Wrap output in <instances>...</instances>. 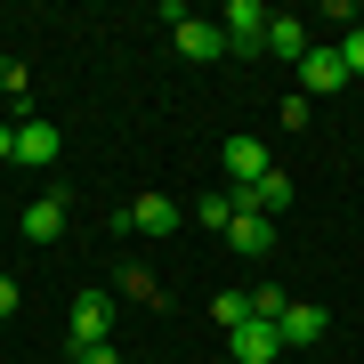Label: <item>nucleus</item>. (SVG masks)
<instances>
[{
  "label": "nucleus",
  "instance_id": "obj_1",
  "mask_svg": "<svg viewBox=\"0 0 364 364\" xmlns=\"http://www.w3.org/2000/svg\"><path fill=\"white\" fill-rule=\"evenodd\" d=\"M170 41H178V57L186 65H219L227 57V33H219V16H195V9H178V0H170Z\"/></svg>",
  "mask_w": 364,
  "mask_h": 364
},
{
  "label": "nucleus",
  "instance_id": "obj_2",
  "mask_svg": "<svg viewBox=\"0 0 364 364\" xmlns=\"http://www.w3.org/2000/svg\"><path fill=\"white\" fill-rule=\"evenodd\" d=\"M267 25H275V9H267V0H227V16H219L227 49H267Z\"/></svg>",
  "mask_w": 364,
  "mask_h": 364
},
{
  "label": "nucleus",
  "instance_id": "obj_3",
  "mask_svg": "<svg viewBox=\"0 0 364 364\" xmlns=\"http://www.w3.org/2000/svg\"><path fill=\"white\" fill-rule=\"evenodd\" d=\"M324 332H332V316L308 308V299H291V308L275 316V340H284V348H308V340H324Z\"/></svg>",
  "mask_w": 364,
  "mask_h": 364
},
{
  "label": "nucleus",
  "instance_id": "obj_4",
  "mask_svg": "<svg viewBox=\"0 0 364 364\" xmlns=\"http://www.w3.org/2000/svg\"><path fill=\"white\" fill-rule=\"evenodd\" d=\"M16 235H25V243H57V235H65V195L25 203V210H16Z\"/></svg>",
  "mask_w": 364,
  "mask_h": 364
},
{
  "label": "nucleus",
  "instance_id": "obj_5",
  "mask_svg": "<svg viewBox=\"0 0 364 364\" xmlns=\"http://www.w3.org/2000/svg\"><path fill=\"white\" fill-rule=\"evenodd\" d=\"M105 332H114V299H105L97 284L73 291V348H81V340H105Z\"/></svg>",
  "mask_w": 364,
  "mask_h": 364
},
{
  "label": "nucleus",
  "instance_id": "obj_6",
  "mask_svg": "<svg viewBox=\"0 0 364 364\" xmlns=\"http://www.w3.org/2000/svg\"><path fill=\"white\" fill-rule=\"evenodd\" d=\"M57 154H65V138H57V122H16V162L49 170Z\"/></svg>",
  "mask_w": 364,
  "mask_h": 364
},
{
  "label": "nucleus",
  "instance_id": "obj_7",
  "mask_svg": "<svg viewBox=\"0 0 364 364\" xmlns=\"http://www.w3.org/2000/svg\"><path fill=\"white\" fill-rule=\"evenodd\" d=\"M267 170H275V162H267L259 138H227V178H235V195H243V186H259Z\"/></svg>",
  "mask_w": 364,
  "mask_h": 364
},
{
  "label": "nucleus",
  "instance_id": "obj_8",
  "mask_svg": "<svg viewBox=\"0 0 364 364\" xmlns=\"http://www.w3.org/2000/svg\"><path fill=\"white\" fill-rule=\"evenodd\" d=\"M227 340H235V364H275V356H284V340H275V324H259V316H251L243 332H227Z\"/></svg>",
  "mask_w": 364,
  "mask_h": 364
},
{
  "label": "nucleus",
  "instance_id": "obj_9",
  "mask_svg": "<svg viewBox=\"0 0 364 364\" xmlns=\"http://www.w3.org/2000/svg\"><path fill=\"white\" fill-rule=\"evenodd\" d=\"M122 227H130V235H170L178 210H170V195H138L130 210H122Z\"/></svg>",
  "mask_w": 364,
  "mask_h": 364
},
{
  "label": "nucleus",
  "instance_id": "obj_10",
  "mask_svg": "<svg viewBox=\"0 0 364 364\" xmlns=\"http://www.w3.org/2000/svg\"><path fill=\"white\" fill-rule=\"evenodd\" d=\"M227 243L243 251V259H267V251H275V219H251V210H235V227H227Z\"/></svg>",
  "mask_w": 364,
  "mask_h": 364
},
{
  "label": "nucleus",
  "instance_id": "obj_11",
  "mask_svg": "<svg viewBox=\"0 0 364 364\" xmlns=\"http://www.w3.org/2000/svg\"><path fill=\"white\" fill-rule=\"evenodd\" d=\"M299 81H308V90H348V65H340V49H308V57H299Z\"/></svg>",
  "mask_w": 364,
  "mask_h": 364
},
{
  "label": "nucleus",
  "instance_id": "obj_12",
  "mask_svg": "<svg viewBox=\"0 0 364 364\" xmlns=\"http://www.w3.org/2000/svg\"><path fill=\"white\" fill-rule=\"evenodd\" d=\"M308 49H316V41H308V25H299V16H275V25H267V57H291V65H299Z\"/></svg>",
  "mask_w": 364,
  "mask_h": 364
},
{
  "label": "nucleus",
  "instance_id": "obj_13",
  "mask_svg": "<svg viewBox=\"0 0 364 364\" xmlns=\"http://www.w3.org/2000/svg\"><path fill=\"white\" fill-rule=\"evenodd\" d=\"M210 316H219L227 332H243V324H251V291H219V299H210Z\"/></svg>",
  "mask_w": 364,
  "mask_h": 364
},
{
  "label": "nucleus",
  "instance_id": "obj_14",
  "mask_svg": "<svg viewBox=\"0 0 364 364\" xmlns=\"http://www.w3.org/2000/svg\"><path fill=\"white\" fill-rule=\"evenodd\" d=\"M195 219L227 235V227H235V195H203V203H195Z\"/></svg>",
  "mask_w": 364,
  "mask_h": 364
},
{
  "label": "nucleus",
  "instance_id": "obj_15",
  "mask_svg": "<svg viewBox=\"0 0 364 364\" xmlns=\"http://www.w3.org/2000/svg\"><path fill=\"white\" fill-rule=\"evenodd\" d=\"M122 284H130V299H146V308H162V284L146 267H122Z\"/></svg>",
  "mask_w": 364,
  "mask_h": 364
},
{
  "label": "nucleus",
  "instance_id": "obj_16",
  "mask_svg": "<svg viewBox=\"0 0 364 364\" xmlns=\"http://www.w3.org/2000/svg\"><path fill=\"white\" fill-rule=\"evenodd\" d=\"M340 65H348V81L364 73V25H348V33H340Z\"/></svg>",
  "mask_w": 364,
  "mask_h": 364
},
{
  "label": "nucleus",
  "instance_id": "obj_17",
  "mask_svg": "<svg viewBox=\"0 0 364 364\" xmlns=\"http://www.w3.org/2000/svg\"><path fill=\"white\" fill-rule=\"evenodd\" d=\"M0 97H25V65L16 57H0Z\"/></svg>",
  "mask_w": 364,
  "mask_h": 364
},
{
  "label": "nucleus",
  "instance_id": "obj_18",
  "mask_svg": "<svg viewBox=\"0 0 364 364\" xmlns=\"http://www.w3.org/2000/svg\"><path fill=\"white\" fill-rule=\"evenodd\" d=\"M73 364H122V356L105 348V340H81V348H73Z\"/></svg>",
  "mask_w": 364,
  "mask_h": 364
},
{
  "label": "nucleus",
  "instance_id": "obj_19",
  "mask_svg": "<svg viewBox=\"0 0 364 364\" xmlns=\"http://www.w3.org/2000/svg\"><path fill=\"white\" fill-rule=\"evenodd\" d=\"M16 316V275H0V324Z\"/></svg>",
  "mask_w": 364,
  "mask_h": 364
},
{
  "label": "nucleus",
  "instance_id": "obj_20",
  "mask_svg": "<svg viewBox=\"0 0 364 364\" xmlns=\"http://www.w3.org/2000/svg\"><path fill=\"white\" fill-rule=\"evenodd\" d=\"M0 162H16V122H0Z\"/></svg>",
  "mask_w": 364,
  "mask_h": 364
}]
</instances>
